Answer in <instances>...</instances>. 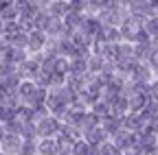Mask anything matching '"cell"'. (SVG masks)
<instances>
[{
    "label": "cell",
    "mask_w": 158,
    "mask_h": 155,
    "mask_svg": "<svg viewBox=\"0 0 158 155\" xmlns=\"http://www.w3.org/2000/svg\"><path fill=\"white\" fill-rule=\"evenodd\" d=\"M0 155H2V151H0Z\"/></svg>",
    "instance_id": "cell-23"
},
{
    "label": "cell",
    "mask_w": 158,
    "mask_h": 155,
    "mask_svg": "<svg viewBox=\"0 0 158 155\" xmlns=\"http://www.w3.org/2000/svg\"><path fill=\"white\" fill-rule=\"evenodd\" d=\"M156 44H158V35H156Z\"/></svg>",
    "instance_id": "cell-22"
},
{
    "label": "cell",
    "mask_w": 158,
    "mask_h": 155,
    "mask_svg": "<svg viewBox=\"0 0 158 155\" xmlns=\"http://www.w3.org/2000/svg\"><path fill=\"white\" fill-rule=\"evenodd\" d=\"M40 153L42 155H57L59 153V146H57V142L55 140H51V138H44L42 142H40Z\"/></svg>",
    "instance_id": "cell-7"
},
{
    "label": "cell",
    "mask_w": 158,
    "mask_h": 155,
    "mask_svg": "<svg viewBox=\"0 0 158 155\" xmlns=\"http://www.w3.org/2000/svg\"><path fill=\"white\" fill-rule=\"evenodd\" d=\"M132 11L134 15H143V13H149V2L147 0H132Z\"/></svg>",
    "instance_id": "cell-11"
},
{
    "label": "cell",
    "mask_w": 158,
    "mask_h": 155,
    "mask_svg": "<svg viewBox=\"0 0 158 155\" xmlns=\"http://www.w3.org/2000/svg\"><path fill=\"white\" fill-rule=\"evenodd\" d=\"M68 11H70V7L64 2V0H55V2H53V7H51V11H48V15L59 17V20H62V15H66Z\"/></svg>",
    "instance_id": "cell-8"
},
{
    "label": "cell",
    "mask_w": 158,
    "mask_h": 155,
    "mask_svg": "<svg viewBox=\"0 0 158 155\" xmlns=\"http://www.w3.org/2000/svg\"><path fill=\"white\" fill-rule=\"evenodd\" d=\"M20 155H35V142H33V140H22Z\"/></svg>",
    "instance_id": "cell-13"
},
{
    "label": "cell",
    "mask_w": 158,
    "mask_h": 155,
    "mask_svg": "<svg viewBox=\"0 0 158 155\" xmlns=\"http://www.w3.org/2000/svg\"><path fill=\"white\" fill-rule=\"evenodd\" d=\"M57 155H59V153H57ZM62 155H70V153H68V151H64V153H62Z\"/></svg>",
    "instance_id": "cell-20"
},
{
    "label": "cell",
    "mask_w": 158,
    "mask_h": 155,
    "mask_svg": "<svg viewBox=\"0 0 158 155\" xmlns=\"http://www.w3.org/2000/svg\"><path fill=\"white\" fill-rule=\"evenodd\" d=\"M5 135H7V131H5V125L0 122V144H2V140H5Z\"/></svg>",
    "instance_id": "cell-17"
},
{
    "label": "cell",
    "mask_w": 158,
    "mask_h": 155,
    "mask_svg": "<svg viewBox=\"0 0 158 155\" xmlns=\"http://www.w3.org/2000/svg\"><path fill=\"white\" fill-rule=\"evenodd\" d=\"M90 144L88 142H75L73 144V155H88Z\"/></svg>",
    "instance_id": "cell-14"
},
{
    "label": "cell",
    "mask_w": 158,
    "mask_h": 155,
    "mask_svg": "<svg viewBox=\"0 0 158 155\" xmlns=\"http://www.w3.org/2000/svg\"><path fill=\"white\" fill-rule=\"evenodd\" d=\"M121 125H123V120L116 118V116H108V118H103V129L108 133H116L118 129H123Z\"/></svg>",
    "instance_id": "cell-9"
},
{
    "label": "cell",
    "mask_w": 158,
    "mask_h": 155,
    "mask_svg": "<svg viewBox=\"0 0 158 155\" xmlns=\"http://www.w3.org/2000/svg\"><path fill=\"white\" fill-rule=\"evenodd\" d=\"M145 31H147V33H152V35H158V15L149 17V22L145 24Z\"/></svg>",
    "instance_id": "cell-15"
},
{
    "label": "cell",
    "mask_w": 158,
    "mask_h": 155,
    "mask_svg": "<svg viewBox=\"0 0 158 155\" xmlns=\"http://www.w3.org/2000/svg\"><path fill=\"white\" fill-rule=\"evenodd\" d=\"M59 133V122L57 118H53V116H46L44 120L37 122V135H42V138H51V135Z\"/></svg>",
    "instance_id": "cell-2"
},
{
    "label": "cell",
    "mask_w": 158,
    "mask_h": 155,
    "mask_svg": "<svg viewBox=\"0 0 158 155\" xmlns=\"http://www.w3.org/2000/svg\"><path fill=\"white\" fill-rule=\"evenodd\" d=\"M86 138H88V144L90 146H97V144H103V140H106V131L103 129H90V131H86Z\"/></svg>",
    "instance_id": "cell-6"
},
{
    "label": "cell",
    "mask_w": 158,
    "mask_h": 155,
    "mask_svg": "<svg viewBox=\"0 0 158 155\" xmlns=\"http://www.w3.org/2000/svg\"><path fill=\"white\" fill-rule=\"evenodd\" d=\"M0 87H2V79H0Z\"/></svg>",
    "instance_id": "cell-21"
},
{
    "label": "cell",
    "mask_w": 158,
    "mask_h": 155,
    "mask_svg": "<svg viewBox=\"0 0 158 155\" xmlns=\"http://www.w3.org/2000/svg\"><path fill=\"white\" fill-rule=\"evenodd\" d=\"M2 155H20V146H22V135H15V133H7L2 144Z\"/></svg>",
    "instance_id": "cell-1"
},
{
    "label": "cell",
    "mask_w": 158,
    "mask_h": 155,
    "mask_svg": "<svg viewBox=\"0 0 158 155\" xmlns=\"http://www.w3.org/2000/svg\"><path fill=\"white\" fill-rule=\"evenodd\" d=\"M149 131H152V133H158V114L149 120Z\"/></svg>",
    "instance_id": "cell-16"
},
{
    "label": "cell",
    "mask_w": 158,
    "mask_h": 155,
    "mask_svg": "<svg viewBox=\"0 0 158 155\" xmlns=\"http://www.w3.org/2000/svg\"><path fill=\"white\" fill-rule=\"evenodd\" d=\"M18 68H20V76H29V79H37L40 72H42V66H40L37 61H33V59H27Z\"/></svg>",
    "instance_id": "cell-4"
},
{
    "label": "cell",
    "mask_w": 158,
    "mask_h": 155,
    "mask_svg": "<svg viewBox=\"0 0 158 155\" xmlns=\"http://www.w3.org/2000/svg\"><path fill=\"white\" fill-rule=\"evenodd\" d=\"M152 61H154V64H156V66H158V48H156V50H154V52H152Z\"/></svg>",
    "instance_id": "cell-18"
},
{
    "label": "cell",
    "mask_w": 158,
    "mask_h": 155,
    "mask_svg": "<svg viewBox=\"0 0 158 155\" xmlns=\"http://www.w3.org/2000/svg\"><path fill=\"white\" fill-rule=\"evenodd\" d=\"M141 31H143L141 20H138V17H130V20L123 24V29H121V35H123V37H127V40H136Z\"/></svg>",
    "instance_id": "cell-3"
},
{
    "label": "cell",
    "mask_w": 158,
    "mask_h": 155,
    "mask_svg": "<svg viewBox=\"0 0 158 155\" xmlns=\"http://www.w3.org/2000/svg\"><path fill=\"white\" fill-rule=\"evenodd\" d=\"M127 155H138V151H136V149H132V151H130Z\"/></svg>",
    "instance_id": "cell-19"
},
{
    "label": "cell",
    "mask_w": 158,
    "mask_h": 155,
    "mask_svg": "<svg viewBox=\"0 0 158 155\" xmlns=\"http://www.w3.org/2000/svg\"><path fill=\"white\" fill-rule=\"evenodd\" d=\"M44 44H46V33H44V31L35 29V31L29 33V46H27V48H31V50H42Z\"/></svg>",
    "instance_id": "cell-5"
},
{
    "label": "cell",
    "mask_w": 158,
    "mask_h": 155,
    "mask_svg": "<svg viewBox=\"0 0 158 155\" xmlns=\"http://www.w3.org/2000/svg\"><path fill=\"white\" fill-rule=\"evenodd\" d=\"M99 120H103V118H108L110 116V105L108 103H94V111H92Z\"/></svg>",
    "instance_id": "cell-12"
},
{
    "label": "cell",
    "mask_w": 158,
    "mask_h": 155,
    "mask_svg": "<svg viewBox=\"0 0 158 155\" xmlns=\"http://www.w3.org/2000/svg\"><path fill=\"white\" fill-rule=\"evenodd\" d=\"M97 122H99V118H97L94 114H84V118H81V122H79V127H81L84 131H90V129L97 127Z\"/></svg>",
    "instance_id": "cell-10"
}]
</instances>
